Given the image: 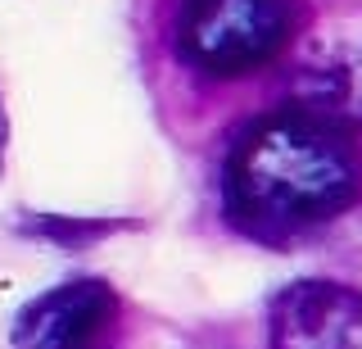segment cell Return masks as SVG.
Returning <instances> with one entry per match:
<instances>
[{"instance_id":"cell-1","label":"cell","mask_w":362,"mask_h":349,"mask_svg":"<svg viewBox=\"0 0 362 349\" xmlns=\"http://www.w3.org/2000/svg\"><path fill=\"white\" fill-rule=\"evenodd\" d=\"M362 200L354 132L303 109H272L240 127L222 164V213L254 241H290Z\"/></svg>"},{"instance_id":"cell-2","label":"cell","mask_w":362,"mask_h":349,"mask_svg":"<svg viewBox=\"0 0 362 349\" xmlns=\"http://www.w3.org/2000/svg\"><path fill=\"white\" fill-rule=\"evenodd\" d=\"M294 32V0H181L177 55L204 77H249L267 69Z\"/></svg>"},{"instance_id":"cell-3","label":"cell","mask_w":362,"mask_h":349,"mask_svg":"<svg viewBox=\"0 0 362 349\" xmlns=\"http://www.w3.org/2000/svg\"><path fill=\"white\" fill-rule=\"evenodd\" d=\"M122 299L105 277H68L18 309L14 349H109Z\"/></svg>"},{"instance_id":"cell-4","label":"cell","mask_w":362,"mask_h":349,"mask_svg":"<svg viewBox=\"0 0 362 349\" xmlns=\"http://www.w3.org/2000/svg\"><path fill=\"white\" fill-rule=\"evenodd\" d=\"M272 349H362V290L335 277H299L267 304Z\"/></svg>"},{"instance_id":"cell-5","label":"cell","mask_w":362,"mask_h":349,"mask_svg":"<svg viewBox=\"0 0 362 349\" xmlns=\"http://www.w3.org/2000/svg\"><path fill=\"white\" fill-rule=\"evenodd\" d=\"M294 109L326 118L344 132L362 127V37H339L313 50L290 77Z\"/></svg>"},{"instance_id":"cell-6","label":"cell","mask_w":362,"mask_h":349,"mask_svg":"<svg viewBox=\"0 0 362 349\" xmlns=\"http://www.w3.org/2000/svg\"><path fill=\"white\" fill-rule=\"evenodd\" d=\"M141 227L136 218H109V213H23L14 222V231L32 236V241H45L54 250H86V245L105 241V236H118V231H132Z\"/></svg>"},{"instance_id":"cell-7","label":"cell","mask_w":362,"mask_h":349,"mask_svg":"<svg viewBox=\"0 0 362 349\" xmlns=\"http://www.w3.org/2000/svg\"><path fill=\"white\" fill-rule=\"evenodd\" d=\"M5 159H9V109L5 96H0V177H5Z\"/></svg>"}]
</instances>
